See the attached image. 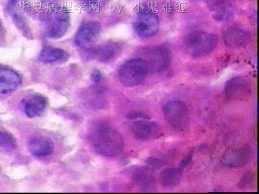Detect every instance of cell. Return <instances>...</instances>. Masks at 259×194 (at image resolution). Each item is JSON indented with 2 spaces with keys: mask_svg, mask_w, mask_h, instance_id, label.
Listing matches in <instances>:
<instances>
[{
  "mask_svg": "<svg viewBox=\"0 0 259 194\" xmlns=\"http://www.w3.org/2000/svg\"><path fill=\"white\" fill-rule=\"evenodd\" d=\"M91 147L97 154L104 157H115L122 151L123 139L120 133L107 122L93 125L89 135Z\"/></svg>",
  "mask_w": 259,
  "mask_h": 194,
  "instance_id": "obj_1",
  "label": "cell"
},
{
  "mask_svg": "<svg viewBox=\"0 0 259 194\" xmlns=\"http://www.w3.org/2000/svg\"><path fill=\"white\" fill-rule=\"evenodd\" d=\"M45 34L50 39H59L66 34L70 26V12L63 6L49 8L44 15Z\"/></svg>",
  "mask_w": 259,
  "mask_h": 194,
  "instance_id": "obj_2",
  "label": "cell"
},
{
  "mask_svg": "<svg viewBox=\"0 0 259 194\" xmlns=\"http://www.w3.org/2000/svg\"><path fill=\"white\" fill-rule=\"evenodd\" d=\"M125 119L130 131L138 140H152L157 138L160 134L159 125L145 113H131L126 115Z\"/></svg>",
  "mask_w": 259,
  "mask_h": 194,
  "instance_id": "obj_3",
  "label": "cell"
},
{
  "mask_svg": "<svg viewBox=\"0 0 259 194\" xmlns=\"http://www.w3.org/2000/svg\"><path fill=\"white\" fill-rule=\"evenodd\" d=\"M218 44L215 34L204 31H194L184 40V50L193 58H201L211 54Z\"/></svg>",
  "mask_w": 259,
  "mask_h": 194,
  "instance_id": "obj_4",
  "label": "cell"
},
{
  "mask_svg": "<svg viewBox=\"0 0 259 194\" xmlns=\"http://www.w3.org/2000/svg\"><path fill=\"white\" fill-rule=\"evenodd\" d=\"M150 73L149 66L141 58L127 61L121 65L117 72L121 84L126 87L137 86L142 84Z\"/></svg>",
  "mask_w": 259,
  "mask_h": 194,
  "instance_id": "obj_5",
  "label": "cell"
},
{
  "mask_svg": "<svg viewBox=\"0 0 259 194\" xmlns=\"http://www.w3.org/2000/svg\"><path fill=\"white\" fill-rule=\"evenodd\" d=\"M141 59L145 61L150 72H162L168 68L171 63L169 50L164 46H148L141 48L139 52Z\"/></svg>",
  "mask_w": 259,
  "mask_h": 194,
  "instance_id": "obj_6",
  "label": "cell"
},
{
  "mask_svg": "<svg viewBox=\"0 0 259 194\" xmlns=\"http://www.w3.org/2000/svg\"><path fill=\"white\" fill-rule=\"evenodd\" d=\"M162 110L165 120L176 130H184L189 124V112L182 101H169L163 105Z\"/></svg>",
  "mask_w": 259,
  "mask_h": 194,
  "instance_id": "obj_7",
  "label": "cell"
},
{
  "mask_svg": "<svg viewBox=\"0 0 259 194\" xmlns=\"http://www.w3.org/2000/svg\"><path fill=\"white\" fill-rule=\"evenodd\" d=\"M159 20L155 14L150 12H140L133 23L134 32L139 38L151 37L159 29Z\"/></svg>",
  "mask_w": 259,
  "mask_h": 194,
  "instance_id": "obj_8",
  "label": "cell"
},
{
  "mask_svg": "<svg viewBox=\"0 0 259 194\" xmlns=\"http://www.w3.org/2000/svg\"><path fill=\"white\" fill-rule=\"evenodd\" d=\"M122 50V44L119 42H108L89 48L86 54L92 60L109 64L116 60Z\"/></svg>",
  "mask_w": 259,
  "mask_h": 194,
  "instance_id": "obj_9",
  "label": "cell"
},
{
  "mask_svg": "<svg viewBox=\"0 0 259 194\" xmlns=\"http://www.w3.org/2000/svg\"><path fill=\"white\" fill-rule=\"evenodd\" d=\"M101 24L97 20L84 22L80 26L74 36V43L80 48H86L95 41L100 34Z\"/></svg>",
  "mask_w": 259,
  "mask_h": 194,
  "instance_id": "obj_10",
  "label": "cell"
},
{
  "mask_svg": "<svg viewBox=\"0 0 259 194\" xmlns=\"http://www.w3.org/2000/svg\"><path fill=\"white\" fill-rule=\"evenodd\" d=\"M251 93V86L244 77L236 76L227 81L224 88L225 96L228 100H242Z\"/></svg>",
  "mask_w": 259,
  "mask_h": 194,
  "instance_id": "obj_11",
  "label": "cell"
},
{
  "mask_svg": "<svg viewBox=\"0 0 259 194\" xmlns=\"http://www.w3.org/2000/svg\"><path fill=\"white\" fill-rule=\"evenodd\" d=\"M252 154L250 149L241 147L227 151L223 155L221 163L228 168H240L249 163Z\"/></svg>",
  "mask_w": 259,
  "mask_h": 194,
  "instance_id": "obj_12",
  "label": "cell"
},
{
  "mask_svg": "<svg viewBox=\"0 0 259 194\" xmlns=\"http://www.w3.org/2000/svg\"><path fill=\"white\" fill-rule=\"evenodd\" d=\"M131 175L134 183L143 191H153L157 188V181L153 170L149 167L134 168L131 172Z\"/></svg>",
  "mask_w": 259,
  "mask_h": 194,
  "instance_id": "obj_13",
  "label": "cell"
},
{
  "mask_svg": "<svg viewBox=\"0 0 259 194\" xmlns=\"http://www.w3.org/2000/svg\"><path fill=\"white\" fill-rule=\"evenodd\" d=\"M223 40L229 48L236 50L246 46L250 41L251 36L248 32L242 28L231 27L223 32Z\"/></svg>",
  "mask_w": 259,
  "mask_h": 194,
  "instance_id": "obj_14",
  "label": "cell"
},
{
  "mask_svg": "<svg viewBox=\"0 0 259 194\" xmlns=\"http://www.w3.org/2000/svg\"><path fill=\"white\" fill-rule=\"evenodd\" d=\"M48 105V99L39 94L28 95L23 100L24 113L30 118L40 116L44 114Z\"/></svg>",
  "mask_w": 259,
  "mask_h": 194,
  "instance_id": "obj_15",
  "label": "cell"
},
{
  "mask_svg": "<svg viewBox=\"0 0 259 194\" xmlns=\"http://www.w3.org/2000/svg\"><path fill=\"white\" fill-rule=\"evenodd\" d=\"M27 147L28 151L34 157H46L53 153L54 143L48 137L35 135L28 139Z\"/></svg>",
  "mask_w": 259,
  "mask_h": 194,
  "instance_id": "obj_16",
  "label": "cell"
},
{
  "mask_svg": "<svg viewBox=\"0 0 259 194\" xmlns=\"http://www.w3.org/2000/svg\"><path fill=\"white\" fill-rule=\"evenodd\" d=\"M24 0H8V10L10 15L13 18L16 25L19 28L20 31L28 37L30 36L29 26L27 20L23 15L22 8H23Z\"/></svg>",
  "mask_w": 259,
  "mask_h": 194,
  "instance_id": "obj_17",
  "label": "cell"
},
{
  "mask_svg": "<svg viewBox=\"0 0 259 194\" xmlns=\"http://www.w3.org/2000/svg\"><path fill=\"white\" fill-rule=\"evenodd\" d=\"M20 75L10 69L0 67V93L8 94L16 90L21 84Z\"/></svg>",
  "mask_w": 259,
  "mask_h": 194,
  "instance_id": "obj_18",
  "label": "cell"
},
{
  "mask_svg": "<svg viewBox=\"0 0 259 194\" xmlns=\"http://www.w3.org/2000/svg\"><path fill=\"white\" fill-rule=\"evenodd\" d=\"M212 16L218 20H224L230 17L232 8L230 0H205Z\"/></svg>",
  "mask_w": 259,
  "mask_h": 194,
  "instance_id": "obj_19",
  "label": "cell"
},
{
  "mask_svg": "<svg viewBox=\"0 0 259 194\" xmlns=\"http://www.w3.org/2000/svg\"><path fill=\"white\" fill-rule=\"evenodd\" d=\"M183 170L180 167H169L164 169L159 174L160 183L165 188L177 187L181 182Z\"/></svg>",
  "mask_w": 259,
  "mask_h": 194,
  "instance_id": "obj_20",
  "label": "cell"
},
{
  "mask_svg": "<svg viewBox=\"0 0 259 194\" xmlns=\"http://www.w3.org/2000/svg\"><path fill=\"white\" fill-rule=\"evenodd\" d=\"M66 56V52L62 48L48 46L40 51L38 58L41 62L51 64L64 60Z\"/></svg>",
  "mask_w": 259,
  "mask_h": 194,
  "instance_id": "obj_21",
  "label": "cell"
},
{
  "mask_svg": "<svg viewBox=\"0 0 259 194\" xmlns=\"http://www.w3.org/2000/svg\"><path fill=\"white\" fill-rule=\"evenodd\" d=\"M0 147L7 151H13L16 147V139L9 133L0 131Z\"/></svg>",
  "mask_w": 259,
  "mask_h": 194,
  "instance_id": "obj_22",
  "label": "cell"
},
{
  "mask_svg": "<svg viewBox=\"0 0 259 194\" xmlns=\"http://www.w3.org/2000/svg\"><path fill=\"white\" fill-rule=\"evenodd\" d=\"M81 4L89 12H97L106 4L107 0H80Z\"/></svg>",
  "mask_w": 259,
  "mask_h": 194,
  "instance_id": "obj_23",
  "label": "cell"
},
{
  "mask_svg": "<svg viewBox=\"0 0 259 194\" xmlns=\"http://www.w3.org/2000/svg\"><path fill=\"white\" fill-rule=\"evenodd\" d=\"M254 181V177L250 172H247L246 174L242 178H241L240 181L238 183V187L241 189H244V188L248 187L249 186L252 184V182Z\"/></svg>",
  "mask_w": 259,
  "mask_h": 194,
  "instance_id": "obj_24",
  "label": "cell"
},
{
  "mask_svg": "<svg viewBox=\"0 0 259 194\" xmlns=\"http://www.w3.org/2000/svg\"><path fill=\"white\" fill-rule=\"evenodd\" d=\"M146 163L147 164L148 167L153 170L163 167L165 164V161L163 159H159V158H150Z\"/></svg>",
  "mask_w": 259,
  "mask_h": 194,
  "instance_id": "obj_25",
  "label": "cell"
},
{
  "mask_svg": "<svg viewBox=\"0 0 259 194\" xmlns=\"http://www.w3.org/2000/svg\"><path fill=\"white\" fill-rule=\"evenodd\" d=\"M91 80L95 86H102L104 82V77L100 71L94 70L91 74Z\"/></svg>",
  "mask_w": 259,
  "mask_h": 194,
  "instance_id": "obj_26",
  "label": "cell"
},
{
  "mask_svg": "<svg viewBox=\"0 0 259 194\" xmlns=\"http://www.w3.org/2000/svg\"><path fill=\"white\" fill-rule=\"evenodd\" d=\"M191 161L192 156L188 155L187 157H185V159L182 160V161L181 162V163H180V165L179 166H178V167H180V169L184 170V169H185V168L187 167L188 165H189Z\"/></svg>",
  "mask_w": 259,
  "mask_h": 194,
  "instance_id": "obj_27",
  "label": "cell"
}]
</instances>
